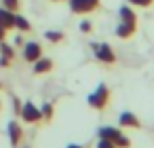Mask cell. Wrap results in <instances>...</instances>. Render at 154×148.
Wrapping results in <instances>:
<instances>
[{
    "mask_svg": "<svg viewBox=\"0 0 154 148\" xmlns=\"http://www.w3.org/2000/svg\"><path fill=\"white\" fill-rule=\"evenodd\" d=\"M97 137H106V140H110V142H114L118 148H131V140L118 129V127H110V125H103V127H99V131H97Z\"/></svg>",
    "mask_w": 154,
    "mask_h": 148,
    "instance_id": "1",
    "label": "cell"
},
{
    "mask_svg": "<svg viewBox=\"0 0 154 148\" xmlns=\"http://www.w3.org/2000/svg\"><path fill=\"white\" fill-rule=\"evenodd\" d=\"M108 102H110V87H108L106 83L97 85V89L87 97V104H89L91 108H95V110H103V108L108 106Z\"/></svg>",
    "mask_w": 154,
    "mask_h": 148,
    "instance_id": "2",
    "label": "cell"
},
{
    "mask_svg": "<svg viewBox=\"0 0 154 148\" xmlns=\"http://www.w3.org/2000/svg\"><path fill=\"white\" fill-rule=\"evenodd\" d=\"M91 51L95 55V59H99L101 64H116V53L112 51V47L108 43H93L91 45Z\"/></svg>",
    "mask_w": 154,
    "mask_h": 148,
    "instance_id": "3",
    "label": "cell"
},
{
    "mask_svg": "<svg viewBox=\"0 0 154 148\" xmlns=\"http://www.w3.org/2000/svg\"><path fill=\"white\" fill-rule=\"evenodd\" d=\"M99 2L101 0H68V7L76 15H89L99 9Z\"/></svg>",
    "mask_w": 154,
    "mask_h": 148,
    "instance_id": "4",
    "label": "cell"
},
{
    "mask_svg": "<svg viewBox=\"0 0 154 148\" xmlns=\"http://www.w3.org/2000/svg\"><path fill=\"white\" fill-rule=\"evenodd\" d=\"M19 116H21V121H23V123H30V125H34V123H40V121H42V112H40V108H38L34 102H23Z\"/></svg>",
    "mask_w": 154,
    "mask_h": 148,
    "instance_id": "5",
    "label": "cell"
},
{
    "mask_svg": "<svg viewBox=\"0 0 154 148\" xmlns=\"http://www.w3.org/2000/svg\"><path fill=\"white\" fill-rule=\"evenodd\" d=\"M40 55H42V45H40V43H36V40L23 43V59H26L28 64H34Z\"/></svg>",
    "mask_w": 154,
    "mask_h": 148,
    "instance_id": "6",
    "label": "cell"
},
{
    "mask_svg": "<svg viewBox=\"0 0 154 148\" xmlns=\"http://www.w3.org/2000/svg\"><path fill=\"white\" fill-rule=\"evenodd\" d=\"M118 125H120V127H127V129H139V127H141V121H139L131 110H125V112H120V116H118Z\"/></svg>",
    "mask_w": 154,
    "mask_h": 148,
    "instance_id": "7",
    "label": "cell"
},
{
    "mask_svg": "<svg viewBox=\"0 0 154 148\" xmlns=\"http://www.w3.org/2000/svg\"><path fill=\"white\" fill-rule=\"evenodd\" d=\"M7 131H9V140H11V146H19L21 144V140H23V129L19 127V123L17 121H11L9 123V127H7Z\"/></svg>",
    "mask_w": 154,
    "mask_h": 148,
    "instance_id": "8",
    "label": "cell"
},
{
    "mask_svg": "<svg viewBox=\"0 0 154 148\" xmlns=\"http://www.w3.org/2000/svg\"><path fill=\"white\" fill-rule=\"evenodd\" d=\"M137 32V24H129V21H118V26H116V36L118 38H131L133 34Z\"/></svg>",
    "mask_w": 154,
    "mask_h": 148,
    "instance_id": "9",
    "label": "cell"
},
{
    "mask_svg": "<svg viewBox=\"0 0 154 148\" xmlns=\"http://www.w3.org/2000/svg\"><path fill=\"white\" fill-rule=\"evenodd\" d=\"M32 70H34V74H47V72H51V70H53V59H49V57L40 55V57L32 64Z\"/></svg>",
    "mask_w": 154,
    "mask_h": 148,
    "instance_id": "10",
    "label": "cell"
},
{
    "mask_svg": "<svg viewBox=\"0 0 154 148\" xmlns=\"http://www.w3.org/2000/svg\"><path fill=\"white\" fill-rule=\"evenodd\" d=\"M0 28H5V30L15 28V13L5 7H0Z\"/></svg>",
    "mask_w": 154,
    "mask_h": 148,
    "instance_id": "11",
    "label": "cell"
},
{
    "mask_svg": "<svg viewBox=\"0 0 154 148\" xmlns=\"http://www.w3.org/2000/svg\"><path fill=\"white\" fill-rule=\"evenodd\" d=\"M118 17H120V21L137 24V15H135V11L131 9V5H122V7L118 9Z\"/></svg>",
    "mask_w": 154,
    "mask_h": 148,
    "instance_id": "12",
    "label": "cell"
},
{
    "mask_svg": "<svg viewBox=\"0 0 154 148\" xmlns=\"http://www.w3.org/2000/svg\"><path fill=\"white\" fill-rule=\"evenodd\" d=\"M15 28H17L19 32H30V30H32V24H30V19H26L23 15H17V13H15Z\"/></svg>",
    "mask_w": 154,
    "mask_h": 148,
    "instance_id": "13",
    "label": "cell"
},
{
    "mask_svg": "<svg viewBox=\"0 0 154 148\" xmlns=\"http://www.w3.org/2000/svg\"><path fill=\"white\" fill-rule=\"evenodd\" d=\"M45 38L49 40V43H63V32H57V30H47L45 32Z\"/></svg>",
    "mask_w": 154,
    "mask_h": 148,
    "instance_id": "14",
    "label": "cell"
},
{
    "mask_svg": "<svg viewBox=\"0 0 154 148\" xmlns=\"http://www.w3.org/2000/svg\"><path fill=\"white\" fill-rule=\"evenodd\" d=\"M0 7H5V9L17 13V11L21 9V2H19V0H0Z\"/></svg>",
    "mask_w": 154,
    "mask_h": 148,
    "instance_id": "15",
    "label": "cell"
},
{
    "mask_svg": "<svg viewBox=\"0 0 154 148\" xmlns=\"http://www.w3.org/2000/svg\"><path fill=\"white\" fill-rule=\"evenodd\" d=\"M40 112H42V118H45V121H51V118H53V104H49V102L42 104V106H40Z\"/></svg>",
    "mask_w": 154,
    "mask_h": 148,
    "instance_id": "16",
    "label": "cell"
},
{
    "mask_svg": "<svg viewBox=\"0 0 154 148\" xmlns=\"http://www.w3.org/2000/svg\"><path fill=\"white\" fill-rule=\"evenodd\" d=\"M0 55H5V57L13 59V57H15V51H13V47H9V45L2 40V43H0Z\"/></svg>",
    "mask_w": 154,
    "mask_h": 148,
    "instance_id": "17",
    "label": "cell"
},
{
    "mask_svg": "<svg viewBox=\"0 0 154 148\" xmlns=\"http://www.w3.org/2000/svg\"><path fill=\"white\" fill-rule=\"evenodd\" d=\"M131 7H139V9H148L154 5V0H127Z\"/></svg>",
    "mask_w": 154,
    "mask_h": 148,
    "instance_id": "18",
    "label": "cell"
},
{
    "mask_svg": "<svg viewBox=\"0 0 154 148\" xmlns=\"http://www.w3.org/2000/svg\"><path fill=\"white\" fill-rule=\"evenodd\" d=\"M95 148H118L114 142H110V140H106V137H99L97 140V144H95Z\"/></svg>",
    "mask_w": 154,
    "mask_h": 148,
    "instance_id": "19",
    "label": "cell"
},
{
    "mask_svg": "<svg viewBox=\"0 0 154 148\" xmlns=\"http://www.w3.org/2000/svg\"><path fill=\"white\" fill-rule=\"evenodd\" d=\"M78 28H80V32H91V30H93V24H91L89 19H82V21L78 24Z\"/></svg>",
    "mask_w": 154,
    "mask_h": 148,
    "instance_id": "20",
    "label": "cell"
},
{
    "mask_svg": "<svg viewBox=\"0 0 154 148\" xmlns=\"http://www.w3.org/2000/svg\"><path fill=\"white\" fill-rule=\"evenodd\" d=\"M21 106H23V104H21L17 97H13V112H15L17 116H19V112H21Z\"/></svg>",
    "mask_w": 154,
    "mask_h": 148,
    "instance_id": "21",
    "label": "cell"
},
{
    "mask_svg": "<svg viewBox=\"0 0 154 148\" xmlns=\"http://www.w3.org/2000/svg\"><path fill=\"white\" fill-rule=\"evenodd\" d=\"M11 66V59L5 57V55H0V68H9Z\"/></svg>",
    "mask_w": 154,
    "mask_h": 148,
    "instance_id": "22",
    "label": "cell"
},
{
    "mask_svg": "<svg viewBox=\"0 0 154 148\" xmlns=\"http://www.w3.org/2000/svg\"><path fill=\"white\" fill-rule=\"evenodd\" d=\"M23 43H26V40H23V38H21V36H19V34H17V36H15V45H17V47H19V45H23Z\"/></svg>",
    "mask_w": 154,
    "mask_h": 148,
    "instance_id": "23",
    "label": "cell"
},
{
    "mask_svg": "<svg viewBox=\"0 0 154 148\" xmlns=\"http://www.w3.org/2000/svg\"><path fill=\"white\" fill-rule=\"evenodd\" d=\"M5 38H7V30H5V28H0V43H2Z\"/></svg>",
    "mask_w": 154,
    "mask_h": 148,
    "instance_id": "24",
    "label": "cell"
},
{
    "mask_svg": "<svg viewBox=\"0 0 154 148\" xmlns=\"http://www.w3.org/2000/svg\"><path fill=\"white\" fill-rule=\"evenodd\" d=\"M66 148H85V146H80V144H68Z\"/></svg>",
    "mask_w": 154,
    "mask_h": 148,
    "instance_id": "25",
    "label": "cell"
},
{
    "mask_svg": "<svg viewBox=\"0 0 154 148\" xmlns=\"http://www.w3.org/2000/svg\"><path fill=\"white\" fill-rule=\"evenodd\" d=\"M53 2H63V0H53Z\"/></svg>",
    "mask_w": 154,
    "mask_h": 148,
    "instance_id": "26",
    "label": "cell"
},
{
    "mask_svg": "<svg viewBox=\"0 0 154 148\" xmlns=\"http://www.w3.org/2000/svg\"><path fill=\"white\" fill-rule=\"evenodd\" d=\"M0 108H2V102H0Z\"/></svg>",
    "mask_w": 154,
    "mask_h": 148,
    "instance_id": "27",
    "label": "cell"
},
{
    "mask_svg": "<svg viewBox=\"0 0 154 148\" xmlns=\"http://www.w3.org/2000/svg\"><path fill=\"white\" fill-rule=\"evenodd\" d=\"M0 89H2V83H0Z\"/></svg>",
    "mask_w": 154,
    "mask_h": 148,
    "instance_id": "28",
    "label": "cell"
}]
</instances>
